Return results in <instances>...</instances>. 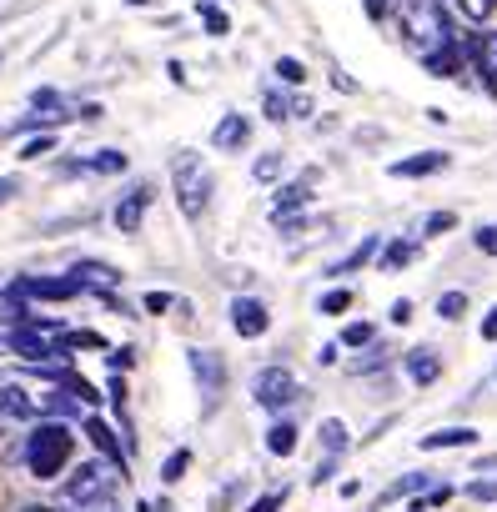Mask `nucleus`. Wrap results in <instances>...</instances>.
<instances>
[{"mask_svg": "<svg viewBox=\"0 0 497 512\" xmlns=\"http://www.w3.org/2000/svg\"><path fill=\"white\" fill-rule=\"evenodd\" d=\"M71 457H76V432H71L66 422H36V432H31V442H26V467H31V477L51 482V477H61V472L71 467Z\"/></svg>", "mask_w": 497, "mask_h": 512, "instance_id": "f257e3e1", "label": "nucleus"}, {"mask_svg": "<svg viewBox=\"0 0 497 512\" xmlns=\"http://www.w3.org/2000/svg\"><path fill=\"white\" fill-rule=\"evenodd\" d=\"M171 186H176V206H181V216L186 221H201L206 216V206H211V171H206V161L196 156V151H176L171 156Z\"/></svg>", "mask_w": 497, "mask_h": 512, "instance_id": "f03ea898", "label": "nucleus"}, {"mask_svg": "<svg viewBox=\"0 0 497 512\" xmlns=\"http://www.w3.org/2000/svg\"><path fill=\"white\" fill-rule=\"evenodd\" d=\"M402 26H407V46H412L422 61L452 51V26H447V11L437 6V0H417V6L402 16Z\"/></svg>", "mask_w": 497, "mask_h": 512, "instance_id": "7ed1b4c3", "label": "nucleus"}, {"mask_svg": "<svg viewBox=\"0 0 497 512\" xmlns=\"http://www.w3.org/2000/svg\"><path fill=\"white\" fill-rule=\"evenodd\" d=\"M116 462H106V457H96V462H81V472L66 482V502L71 507H91V502H106L111 497V487H116Z\"/></svg>", "mask_w": 497, "mask_h": 512, "instance_id": "20e7f679", "label": "nucleus"}, {"mask_svg": "<svg viewBox=\"0 0 497 512\" xmlns=\"http://www.w3.org/2000/svg\"><path fill=\"white\" fill-rule=\"evenodd\" d=\"M252 397H257L267 412H282V407H292V402L302 397V387H297V372H292V367H262V372L252 377Z\"/></svg>", "mask_w": 497, "mask_h": 512, "instance_id": "39448f33", "label": "nucleus"}, {"mask_svg": "<svg viewBox=\"0 0 497 512\" xmlns=\"http://www.w3.org/2000/svg\"><path fill=\"white\" fill-rule=\"evenodd\" d=\"M186 362H191V377H196V387H201V397H206V407H211V402L221 397V387H226V362H221V352L191 347Z\"/></svg>", "mask_w": 497, "mask_h": 512, "instance_id": "423d86ee", "label": "nucleus"}, {"mask_svg": "<svg viewBox=\"0 0 497 512\" xmlns=\"http://www.w3.org/2000/svg\"><path fill=\"white\" fill-rule=\"evenodd\" d=\"M46 402L36 392H26L21 382H6L0 387V422H41Z\"/></svg>", "mask_w": 497, "mask_h": 512, "instance_id": "0eeeda50", "label": "nucleus"}, {"mask_svg": "<svg viewBox=\"0 0 497 512\" xmlns=\"http://www.w3.org/2000/svg\"><path fill=\"white\" fill-rule=\"evenodd\" d=\"M231 327H236V337H267V327H272V312H267V302H257V297H231Z\"/></svg>", "mask_w": 497, "mask_h": 512, "instance_id": "6e6552de", "label": "nucleus"}, {"mask_svg": "<svg viewBox=\"0 0 497 512\" xmlns=\"http://www.w3.org/2000/svg\"><path fill=\"white\" fill-rule=\"evenodd\" d=\"M71 282H76L81 292H96L101 302H111L116 287H121V272L106 267V262H76V267H71Z\"/></svg>", "mask_w": 497, "mask_h": 512, "instance_id": "1a4fd4ad", "label": "nucleus"}, {"mask_svg": "<svg viewBox=\"0 0 497 512\" xmlns=\"http://www.w3.org/2000/svg\"><path fill=\"white\" fill-rule=\"evenodd\" d=\"M146 211H151V186L141 181V186H131L121 201H116V231H141V221H146Z\"/></svg>", "mask_w": 497, "mask_h": 512, "instance_id": "9d476101", "label": "nucleus"}, {"mask_svg": "<svg viewBox=\"0 0 497 512\" xmlns=\"http://www.w3.org/2000/svg\"><path fill=\"white\" fill-rule=\"evenodd\" d=\"M16 292H21V297H41V302H71L81 287H76L71 277H21Z\"/></svg>", "mask_w": 497, "mask_h": 512, "instance_id": "9b49d317", "label": "nucleus"}, {"mask_svg": "<svg viewBox=\"0 0 497 512\" xmlns=\"http://www.w3.org/2000/svg\"><path fill=\"white\" fill-rule=\"evenodd\" d=\"M387 171H392L397 181H412V176H437V171H447V151H417V156L392 161Z\"/></svg>", "mask_w": 497, "mask_h": 512, "instance_id": "f8f14e48", "label": "nucleus"}, {"mask_svg": "<svg viewBox=\"0 0 497 512\" xmlns=\"http://www.w3.org/2000/svg\"><path fill=\"white\" fill-rule=\"evenodd\" d=\"M246 136H252V121H246L241 111H226V116L216 121V131H211V146H216V151H241Z\"/></svg>", "mask_w": 497, "mask_h": 512, "instance_id": "ddd939ff", "label": "nucleus"}, {"mask_svg": "<svg viewBox=\"0 0 497 512\" xmlns=\"http://www.w3.org/2000/svg\"><path fill=\"white\" fill-rule=\"evenodd\" d=\"M312 181H317V171H307L302 181H287V186H277V196H272V216L282 221V216H292L297 206H307V201H312Z\"/></svg>", "mask_w": 497, "mask_h": 512, "instance_id": "4468645a", "label": "nucleus"}, {"mask_svg": "<svg viewBox=\"0 0 497 512\" xmlns=\"http://www.w3.org/2000/svg\"><path fill=\"white\" fill-rule=\"evenodd\" d=\"M402 362H407V377H412L417 387H432V382L442 377V357H437L432 347H412Z\"/></svg>", "mask_w": 497, "mask_h": 512, "instance_id": "2eb2a0df", "label": "nucleus"}, {"mask_svg": "<svg viewBox=\"0 0 497 512\" xmlns=\"http://www.w3.org/2000/svg\"><path fill=\"white\" fill-rule=\"evenodd\" d=\"M382 251V236H362L347 256H342V262H332V277H347V272H357V267H367L372 262V256Z\"/></svg>", "mask_w": 497, "mask_h": 512, "instance_id": "dca6fc26", "label": "nucleus"}, {"mask_svg": "<svg viewBox=\"0 0 497 512\" xmlns=\"http://www.w3.org/2000/svg\"><path fill=\"white\" fill-rule=\"evenodd\" d=\"M472 442H477L472 427H437L422 437V452H447V447H472Z\"/></svg>", "mask_w": 497, "mask_h": 512, "instance_id": "f3484780", "label": "nucleus"}, {"mask_svg": "<svg viewBox=\"0 0 497 512\" xmlns=\"http://www.w3.org/2000/svg\"><path fill=\"white\" fill-rule=\"evenodd\" d=\"M412 256H417V241H402V236H397V241H387V246H382L377 272H402V267L412 262Z\"/></svg>", "mask_w": 497, "mask_h": 512, "instance_id": "a211bd4d", "label": "nucleus"}, {"mask_svg": "<svg viewBox=\"0 0 497 512\" xmlns=\"http://www.w3.org/2000/svg\"><path fill=\"white\" fill-rule=\"evenodd\" d=\"M76 171H96V176H116L126 171V151H96V156H81Z\"/></svg>", "mask_w": 497, "mask_h": 512, "instance_id": "6ab92c4d", "label": "nucleus"}, {"mask_svg": "<svg viewBox=\"0 0 497 512\" xmlns=\"http://www.w3.org/2000/svg\"><path fill=\"white\" fill-rule=\"evenodd\" d=\"M86 437L106 452V462H116V467H121V442H116V432H111L101 417H86Z\"/></svg>", "mask_w": 497, "mask_h": 512, "instance_id": "aec40b11", "label": "nucleus"}, {"mask_svg": "<svg viewBox=\"0 0 497 512\" xmlns=\"http://www.w3.org/2000/svg\"><path fill=\"white\" fill-rule=\"evenodd\" d=\"M267 452L272 457H292L297 452V422H272V432H267Z\"/></svg>", "mask_w": 497, "mask_h": 512, "instance_id": "412c9836", "label": "nucleus"}, {"mask_svg": "<svg viewBox=\"0 0 497 512\" xmlns=\"http://www.w3.org/2000/svg\"><path fill=\"white\" fill-rule=\"evenodd\" d=\"M472 56H477V71H487V76L497 81V31H482V36L472 41Z\"/></svg>", "mask_w": 497, "mask_h": 512, "instance_id": "4be33fe9", "label": "nucleus"}, {"mask_svg": "<svg viewBox=\"0 0 497 512\" xmlns=\"http://www.w3.org/2000/svg\"><path fill=\"white\" fill-rule=\"evenodd\" d=\"M196 16H201L206 36H226V31H231V16L216 6V0H196Z\"/></svg>", "mask_w": 497, "mask_h": 512, "instance_id": "5701e85b", "label": "nucleus"}, {"mask_svg": "<svg viewBox=\"0 0 497 512\" xmlns=\"http://www.w3.org/2000/svg\"><path fill=\"white\" fill-rule=\"evenodd\" d=\"M347 442H352V437H347V422H342V417H327V422H322V447H327V457L347 452Z\"/></svg>", "mask_w": 497, "mask_h": 512, "instance_id": "b1692460", "label": "nucleus"}, {"mask_svg": "<svg viewBox=\"0 0 497 512\" xmlns=\"http://www.w3.org/2000/svg\"><path fill=\"white\" fill-rule=\"evenodd\" d=\"M262 106H267V121H277V126H282L287 116H297V101H287L282 91H267V101H262Z\"/></svg>", "mask_w": 497, "mask_h": 512, "instance_id": "393cba45", "label": "nucleus"}, {"mask_svg": "<svg viewBox=\"0 0 497 512\" xmlns=\"http://www.w3.org/2000/svg\"><path fill=\"white\" fill-rule=\"evenodd\" d=\"M347 307H352V292H347V287H332V292L317 302V312H322V317H342Z\"/></svg>", "mask_w": 497, "mask_h": 512, "instance_id": "a878e982", "label": "nucleus"}, {"mask_svg": "<svg viewBox=\"0 0 497 512\" xmlns=\"http://www.w3.org/2000/svg\"><path fill=\"white\" fill-rule=\"evenodd\" d=\"M462 312H467V292H442V297H437V317H442V322H457Z\"/></svg>", "mask_w": 497, "mask_h": 512, "instance_id": "bb28decb", "label": "nucleus"}, {"mask_svg": "<svg viewBox=\"0 0 497 512\" xmlns=\"http://www.w3.org/2000/svg\"><path fill=\"white\" fill-rule=\"evenodd\" d=\"M252 176H257V181H277V176H282V151L257 156V161H252Z\"/></svg>", "mask_w": 497, "mask_h": 512, "instance_id": "cd10ccee", "label": "nucleus"}, {"mask_svg": "<svg viewBox=\"0 0 497 512\" xmlns=\"http://www.w3.org/2000/svg\"><path fill=\"white\" fill-rule=\"evenodd\" d=\"M372 337H377L372 322H347L342 327V347H372Z\"/></svg>", "mask_w": 497, "mask_h": 512, "instance_id": "c85d7f7f", "label": "nucleus"}, {"mask_svg": "<svg viewBox=\"0 0 497 512\" xmlns=\"http://www.w3.org/2000/svg\"><path fill=\"white\" fill-rule=\"evenodd\" d=\"M186 467H191V452H186V447H176V452L166 457V467H161V482H181V477H186Z\"/></svg>", "mask_w": 497, "mask_h": 512, "instance_id": "c756f323", "label": "nucleus"}, {"mask_svg": "<svg viewBox=\"0 0 497 512\" xmlns=\"http://www.w3.org/2000/svg\"><path fill=\"white\" fill-rule=\"evenodd\" d=\"M46 151H56V131H41V136H31V141L21 146V161H36V156H46Z\"/></svg>", "mask_w": 497, "mask_h": 512, "instance_id": "7c9ffc66", "label": "nucleus"}, {"mask_svg": "<svg viewBox=\"0 0 497 512\" xmlns=\"http://www.w3.org/2000/svg\"><path fill=\"white\" fill-rule=\"evenodd\" d=\"M417 487H427V472H412V477L392 482V487L382 492V502H397V497H407V492H417Z\"/></svg>", "mask_w": 497, "mask_h": 512, "instance_id": "2f4dec72", "label": "nucleus"}, {"mask_svg": "<svg viewBox=\"0 0 497 512\" xmlns=\"http://www.w3.org/2000/svg\"><path fill=\"white\" fill-rule=\"evenodd\" d=\"M277 76H282L287 86H302V81H307V66H302L297 56H282V61H277Z\"/></svg>", "mask_w": 497, "mask_h": 512, "instance_id": "473e14b6", "label": "nucleus"}, {"mask_svg": "<svg viewBox=\"0 0 497 512\" xmlns=\"http://www.w3.org/2000/svg\"><path fill=\"white\" fill-rule=\"evenodd\" d=\"M457 11H462L467 21H487V16L497 11V0H457Z\"/></svg>", "mask_w": 497, "mask_h": 512, "instance_id": "72a5a7b5", "label": "nucleus"}, {"mask_svg": "<svg viewBox=\"0 0 497 512\" xmlns=\"http://www.w3.org/2000/svg\"><path fill=\"white\" fill-rule=\"evenodd\" d=\"M452 226H457L452 211H432V216L422 221V236H442V231H452Z\"/></svg>", "mask_w": 497, "mask_h": 512, "instance_id": "f704fd0d", "label": "nucleus"}, {"mask_svg": "<svg viewBox=\"0 0 497 512\" xmlns=\"http://www.w3.org/2000/svg\"><path fill=\"white\" fill-rule=\"evenodd\" d=\"M432 76H452L457 71V51H442V56H432V61H422Z\"/></svg>", "mask_w": 497, "mask_h": 512, "instance_id": "c9c22d12", "label": "nucleus"}, {"mask_svg": "<svg viewBox=\"0 0 497 512\" xmlns=\"http://www.w3.org/2000/svg\"><path fill=\"white\" fill-rule=\"evenodd\" d=\"M472 241H477V251H482V256H497V226H477V231H472Z\"/></svg>", "mask_w": 497, "mask_h": 512, "instance_id": "e433bc0d", "label": "nucleus"}, {"mask_svg": "<svg viewBox=\"0 0 497 512\" xmlns=\"http://www.w3.org/2000/svg\"><path fill=\"white\" fill-rule=\"evenodd\" d=\"M447 497H452V487H432L427 497H417V502H412V512H427V507H442Z\"/></svg>", "mask_w": 497, "mask_h": 512, "instance_id": "4c0bfd02", "label": "nucleus"}, {"mask_svg": "<svg viewBox=\"0 0 497 512\" xmlns=\"http://www.w3.org/2000/svg\"><path fill=\"white\" fill-rule=\"evenodd\" d=\"M171 302H176V297H171V292H146V302H141V307H146V312H156V317H161V312H166V307H171Z\"/></svg>", "mask_w": 497, "mask_h": 512, "instance_id": "58836bf2", "label": "nucleus"}, {"mask_svg": "<svg viewBox=\"0 0 497 512\" xmlns=\"http://www.w3.org/2000/svg\"><path fill=\"white\" fill-rule=\"evenodd\" d=\"M382 362H387V347H372V357L352 362V372H372V367H382Z\"/></svg>", "mask_w": 497, "mask_h": 512, "instance_id": "ea45409f", "label": "nucleus"}, {"mask_svg": "<svg viewBox=\"0 0 497 512\" xmlns=\"http://www.w3.org/2000/svg\"><path fill=\"white\" fill-rule=\"evenodd\" d=\"M282 502H287V492H267V497H257V502H252V512H277Z\"/></svg>", "mask_w": 497, "mask_h": 512, "instance_id": "a19ab883", "label": "nucleus"}, {"mask_svg": "<svg viewBox=\"0 0 497 512\" xmlns=\"http://www.w3.org/2000/svg\"><path fill=\"white\" fill-rule=\"evenodd\" d=\"M387 317H392L397 327H407V322H412V302H407V297H402V302H392V312H387Z\"/></svg>", "mask_w": 497, "mask_h": 512, "instance_id": "79ce46f5", "label": "nucleus"}, {"mask_svg": "<svg viewBox=\"0 0 497 512\" xmlns=\"http://www.w3.org/2000/svg\"><path fill=\"white\" fill-rule=\"evenodd\" d=\"M467 497H477V502H492V497H497V482H472V487H467Z\"/></svg>", "mask_w": 497, "mask_h": 512, "instance_id": "37998d69", "label": "nucleus"}, {"mask_svg": "<svg viewBox=\"0 0 497 512\" xmlns=\"http://www.w3.org/2000/svg\"><path fill=\"white\" fill-rule=\"evenodd\" d=\"M332 472H337V457H327L317 472H312V487H322V482H332Z\"/></svg>", "mask_w": 497, "mask_h": 512, "instance_id": "c03bdc74", "label": "nucleus"}, {"mask_svg": "<svg viewBox=\"0 0 497 512\" xmlns=\"http://www.w3.org/2000/svg\"><path fill=\"white\" fill-rule=\"evenodd\" d=\"M482 342H497V307L482 317Z\"/></svg>", "mask_w": 497, "mask_h": 512, "instance_id": "a18cd8bd", "label": "nucleus"}, {"mask_svg": "<svg viewBox=\"0 0 497 512\" xmlns=\"http://www.w3.org/2000/svg\"><path fill=\"white\" fill-rule=\"evenodd\" d=\"M337 352H342V342H327V347L317 352V362H322V367H332V362H337Z\"/></svg>", "mask_w": 497, "mask_h": 512, "instance_id": "49530a36", "label": "nucleus"}, {"mask_svg": "<svg viewBox=\"0 0 497 512\" xmlns=\"http://www.w3.org/2000/svg\"><path fill=\"white\" fill-rule=\"evenodd\" d=\"M106 362H111V372H126V367H131V352H126V347H121V352H111V357H106Z\"/></svg>", "mask_w": 497, "mask_h": 512, "instance_id": "de8ad7c7", "label": "nucleus"}, {"mask_svg": "<svg viewBox=\"0 0 497 512\" xmlns=\"http://www.w3.org/2000/svg\"><path fill=\"white\" fill-rule=\"evenodd\" d=\"M11 196H16V181H11V176H0V206H6Z\"/></svg>", "mask_w": 497, "mask_h": 512, "instance_id": "09e8293b", "label": "nucleus"}, {"mask_svg": "<svg viewBox=\"0 0 497 512\" xmlns=\"http://www.w3.org/2000/svg\"><path fill=\"white\" fill-rule=\"evenodd\" d=\"M76 512H121V507H116V502L106 497V502H91V507H76Z\"/></svg>", "mask_w": 497, "mask_h": 512, "instance_id": "8fccbe9b", "label": "nucleus"}, {"mask_svg": "<svg viewBox=\"0 0 497 512\" xmlns=\"http://www.w3.org/2000/svg\"><path fill=\"white\" fill-rule=\"evenodd\" d=\"M126 6H151V0H126Z\"/></svg>", "mask_w": 497, "mask_h": 512, "instance_id": "3c124183", "label": "nucleus"}, {"mask_svg": "<svg viewBox=\"0 0 497 512\" xmlns=\"http://www.w3.org/2000/svg\"><path fill=\"white\" fill-rule=\"evenodd\" d=\"M26 512H56V507H26Z\"/></svg>", "mask_w": 497, "mask_h": 512, "instance_id": "603ef678", "label": "nucleus"}, {"mask_svg": "<svg viewBox=\"0 0 497 512\" xmlns=\"http://www.w3.org/2000/svg\"><path fill=\"white\" fill-rule=\"evenodd\" d=\"M0 61H6V56H0Z\"/></svg>", "mask_w": 497, "mask_h": 512, "instance_id": "864d4df0", "label": "nucleus"}]
</instances>
